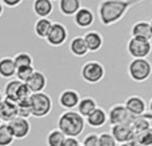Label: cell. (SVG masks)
<instances>
[{"instance_id": "obj_1", "label": "cell", "mask_w": 152, "mask_h": 146, "mask_svg": "<svg viewBox=\"0 0 152 146\" xmlns=\"http://www.w3.org/2000/svg\"><path fill=\"white\" fill-rule=\"evenodd\" d=\"M137 4L136 1H128V0H104L99 3L97 7V16L102 25L111 27L119 23L126 16L128 9L132 5Z\"/></svg>"}, {"instance_id": "obj_2", "label": "cell", "mask_w": 152, "mask_h": 146, "mask_svg": "<svg viewBox=\"0 0 152 146\" xmlns=\"http://www.w3.org/2000/svg\"><path fill=\"white\" fill-rule=\"evenodd\" d=\"M58 129L66 137L77 138L86 129V118L76 110H64L58 118Z\"/></svg>"}, {"instance_id": "obj_3", "label": "cell", "mask_w": 152, "mask_h": 146, "mask_svg": "<svg viewBox=\"0 0 152 146\" xmlns=\"http://www.w3.org/2000/svg\"><path fill=\"white\" fill-rule=\"evenodd\" d=\"M128 76L135 82H145L152 76V64L147 59H134L128 64Z\"/></svg>"}, {"instance_id": "obj_4", "label": "cell", "mask_w": 152, "mask_h": 146, "mask_svg": "<svg viewBox=\"0 0 152 146\" xmlns=\"http://www.w3.org/2000/svg\"><path fill=\"white\" fill-rule=\"evenodd\" d=\"M29 102H31L32 117L35 118H44L52 112V98L45 92L31 94Z\"/></svg>"}, {"instance_id": "obj_5", "label": "cell", "mask_w": 152, "mask_h": 146, "mask_svg": "<svg viewBox=\"0 0 152 146\" xmlns=\"http://www.w3.org/2000/svg\"><path fill=\"white\" fill-rule=\"evenodd\" d=\"M80 76L84 82L95 85V84L100 82V81L104 78L105 68L100 61H96V60L87 61V63H84L83 65H81Z\"/></svg>"}, {"instance_id": "obj_6", "label": "cell", "mask_w": 152, "mask_h": 146, "mask_svg": "<svg viewBox=\"0 0 152 146\" xmlns=\"http://www.w3.org/2000/svg\"><path fill=\"white\" fill-rule=\"evenodd\" d=\"M31 90L28 89L27 84L20 82L19 80H10L4 86V98L5 100H10V101L18 102L23 101V100H28L31 97Z\"/></svg>"}, {"instance_id": "obj_7", "label": "cell", "mask_w": 152, "mask_h": 146, "mask_svg": "<svg viewBox=\"0 0 152 146\" xmlns=\"http://www.w3.org/2000/svg\"><path fill=\"white\" fill-rule=\"evenodd\" d=\"M127 53L134 59H147L152 53L151 40L140 37H129L127 41Z\"/></svg>"}, {"instance_id": "obj_8", "label": "cell", "mask_w": 152, "mask_h": 146, "mask_svg": "<svg viewBox=\"0 0 152 146\" xmlns=\"http://www.w3.org/2000/svg\"><path fill=\"white\" fill-rule=\"evenodd\" d=\"M67 39H68V29H67V27L63 23L55 21L52 24V27H51V31L48 33L47 39H45V41L51 47L58 48L66 44Z\"/></svg>"}, {"instance_id": "obj_9", "label": "cell", "mask_w": 152, "mask_h": 146, "mask_svg": "<svg viewBox=\"0 0 152 146\" xmlns=\"http://www.w3.org/2000/svg\"><path fill=\"white\" fill-rule=\"evenodd\" d=\"M129 122H132V116L126 109L124 104H116L111 106V109L108 110V124L111 126Z\"/></svg>"}, {"instance_id": "obj_10", "label": "cell", "mask_w": 152, "mask_h": 146, "mask_svg": "<svg viewBox=\"0 0 152 146\" xmlns=\"http://www.w3.org/2000/svg\"><path fill=\"white\" fill-rule=\"evenodd\" d=\"M7 125L10 128L12 136L15 137V139H24L31 133V122H29V120H26V118L16 117L15 120L8 122Z\"/></svg>"}, {"instance_id": "obj_11", "label": "cell", "mask_w": 152, "mask_h": 146, "mask_svg": "<svg viewBox=\"0 0 152 146\" xmlns=\"http://www.w3.org/2000/svg\"><path fill=\"white\" fill-rule=\"evenodd\" d=\"M111 134L116 139V142L120 145V144H126V142H132L136 133H135L134 128H132L131 122H129V124L111 126Z\"/></svg>"}, {"instance_id": "obj_12", "label": "cell", "mask_w": 152, "mask_h": 146, "mask_svg": "<svg viewBox=\"0 0 152 146\" xmlns=\"http://www.w3.org/2000/svg\"><path fill=\"white\" fill-rule=\"evenodd\" d=\"M124 106L129 112V114L132 116V118L142 117L147 112V102H145V100L140 96H136V94L129 96L124 101Z\"/></svg>"}, {"instance_id": "obj_13", "label": "cell", "mask_w": 152, "mask_h": 146, "mask_svg": "<svg viewBox=\"0 0 152 146\" xmlns=\"http://www.w3.org/2000/svg\"><path fill=\"white\" fill-rule=\"evenodd\" d=\"M81 97L76 89H64L59 94V105L64 110H75L80 102Z\"/></svg>"}, {"instance_id": "obj_14", "label": "cell", "mask_w": 152, "mask_h": 146, "mask_svg": "<svg viewBox=\"0 0 152 146\" xmlns=\"http://www.w3.org/2000/svg\"><path fill=\"white\" fill-rule=\"evenodd\" d=\"M74 23L77 28L87 29L95 23V13L91 8L81 7L77 11V13L74 16Z\"/></svg>"}, {"instance_id": "obj_15", "label": "cell", "mask_w": 152, "mask_h": 146, "mask_svg": "<svg viewBox=\"0 0 152 146\" xmlns=\"http://www.w3.org/2000/svg\"><path fill=\"white\" fill-rule=\"evenodd\" d=\"M131 37H140V39L152 40V28L148 20H139L132 24Z\"/></svg>"}, {"instance_id": "obj_16", "label": "cell", "mask_w": 152, "mask_h": 146, "mask_svg": "<svg viewBox=\"0 0 152 146\" xmlns=\"http://www.w3.org/2000/svg\"><path fill=\"white\" fill-rule=\"evenodd\" d=\"M18 117V106L10 100H3L0 104V120L3 124H8Z\"/></svg>"}, {"instance_id": "obj_17", "label": "cell", "mask_w": 152, "mask_h": 146, "mask_svg": "<svg viewBox=\"0 0 152 146\" xmlns=\"http://www.w3.org/2000/svg\"><path fill=\"white\" fill-rule=\"evenodd\" d=\"M27 86L31 90L32 94L35 93H42L44 92V89L47 88V76L40 71H35L34 76L29 78V81L27 82Z\"/></svg>"}, {"instance_id": "obj_18", "label": "cell", "mask_w": 152, "mask_h": 146, "mask_svg": "<svg viewBox=\"0 0 152 146\" xmlns=\"http://www.w3.org/2000/svg\"><path fill=\"white\" fill-rule=\"evenodd\" d=\"M107 122H108V113L100 106H97V109L86 118V124L89 128H94V129L103 128Z\"/></svg>"}, {"instance_id": "obj_19", "label": "cell", "mask_w": 152, "mask_h": 146, "mask_svg": "<svg viewBox=\"0 0 152 146\" xmlns=\"http://www.w3.org/2000/svg\"><path fill=\"white\" fill-rule=\"evenodd\" d=\"M83 37L87 44V48H88V52H99L104 44V39H103L102 33L97 31L86 32Z\"/></svg>"}, {"instance_id": "obj_20", "label": "cell", "mask_w": 152, "mask_h": 146, "mask_svg": "<svg viewBox=\"0 0 152 146\" xmlns=\"http://www.w3.org/2000/svg\"><path fill=\"white\" fill-rule=\"evenodd\" d=\"M32 11L37 19H48L53 12V3L51 0H35L32 3Z\"/></svg>"}, {"instance_id": "obj_21", "label": "cell", "mask_w": 152, "mask_h": 146, "mask_svg": "<svg viewBox=\"0 0 152 146\" xmlns=\"http://www.w3.org/2000/svg\"><path fill=\"white\" fill-rule=\"evenodd\" d=\"M16 71H18V66L13 61V57L5 56L0 59V77L1 78L12 80V77L16 76Z\"/></svg>"}, {"instance_id": "obj_22", "label": "cell", "mask_w": 152, "mask_h": 146, "mask_svg": "<svg viewBox=\"0 0 152 146\" xmlns=\"http://www.w3.org/2000/svg\"><path fill=\"white\" fill-rule=\"evenodd\" d=\"M58 7L61 15L67 16V17H71V16H75L77 13V11L83 5H81L80 0H60L58 3Z\"/></svg>"}, {"instance_id": "obj_23", "label": "cell", "mask_w": 152, "mask_h": 146, "mask_svg": "<svg viewBox=\"0 0 152 146\" xmlns=\"http://www.w3.org/2000/svg\"><path fill=\"white\" fill-rule=\"evenodd\" d=\"M96 109H97V102L95 101V98L94 97L87 96V97H83V98L80 100L77 108H76V112H77L83 118H87Z\"/></svg>"}, {"instance_id": "obj_24", "label": "cell", "mask_w": 152, "mask_h": 146, "mask_svg": "<svg viewBox=\"0 0 152 146\" xmlns=\"http://www.w3.org/2000/svg\"><path fill=\"white\" fill-rule=\"evenodd\" d=\"M69 52L75 56V57H84L88 55V48L84 41L83 36H76L69 43Z\"/></svg>"}, {"instance_id": "obj_25", "label": "cell", "mask_w": 152, "mask_h": 146, "mask_svg": "<svg viewBox=\"0 0 152 146\" xmlns=\"http://www.w3.org/2000/svg\"><path fill=\"white\" fill-rule=\"evenodd\" d=\"M52 21L50 19H37L34 23V32L39 39H47L52 27Z\"/></svg>"}, {"instance_id": "obj_26", "label": "cell", "mask_w": 152, "mask_h": 146, "mask_svg": "<svg viewBox=\"0 0 152 146\" xmlns=\"http://www.w3.org/2000/svg\"><path fill=\"white\" fill-rule=\"evenodd\" d=\"M66 138L67 137L58 128H55L48 132L47 137H45V144L47 146H63V142Z\"/></svg>"}, {"instance_id": "obj_27", "label": "cell", "mask_w": 152, "mask_h": 146, "mask_svg": "<svg viewBox=\"0 0 152 146\" xmlns=\"http://www.w3.org/2000/svg\"><path fill=\"white\" fill-rule=\"evenodd\" d=\"M132 142L136 146H152V128L142 132V133L135 134V138Z\"/></svg>"}, {"instance_id": "obj_28", "label": "cell", "mask_w": 152, "mask_h": 146, "mask_svg": "<svg viewBox=\"0 0 152 146\" xmlns=\"http://www.w3.org/2000/svg\"><path fill=\"white\" fill-rule=\"evenodd\" d=\"M15 142V137L12 136L7 124L0 125V146H11Z\"/></svg>"}, {"instance_id": "obj_29", "label": "cell", "mask_w": 152, "mask_h": 146, "mask_svg": "<svg viewBox=\"0 0 152 146\" xmlns=\"http://www.w3.org/2000/svg\"><path fill=\"white\" fill-rule=\"evenodd\" d=\"M13 61H15L16 66H34V59L28 52H19L13 56Z\"/></svg>"}, {"instance_id": "obj_30", "label": "cell", "mask_w": 152, "mask_h": 146, "mask_svg": "<svg viewBox=\"0 0 152 146\" xmlns=\"http://www.w3.org/2000/svg\"><path fill=\"white\" fill-rule=\"evenodd\" d=\"M36 69L34 68V66H20V68H18V71H16V80H19L20 82L23 84H27L29 81V78L34 76V73Z\"/></svg>"}, {"instance_id": "obj_31", "label": "cell", "mask_w": 152, "mask_h": 146, "mask_svg": "<svg viewBox=\"0 0 152 146\" xmlns=\"http://www.w3.org/2000/svg\"><path fill=\"white\" fill-rule=\"evenodd\" d=\"M16 106H18V117L26 118V120H28L29 117H32V109H31V102H29V98L18 102Z\"/></svg>"}, {"instance_id": "obj_32", "label": "cell", "mask_w": 152, "mask_h": 146, "mask_svg": "<svg viewBox=\"0 0 152 146\" xmlns=\"http://www.w3.org/2000/svg\"><path fill=\"white\" fill-rule=\"evenodd\" d=\"M131 125H132V128H134V130H135V133H142V132H144V130H147V129H150L152 128L151 126V122L148 120H145L144 117H136V118H132V122H131Z\"/></svg>"}, {"instance_id": "obj_33", "label": "cell", "mask_w": 152, "mask_h": 146, "mask_svg": "<svg viewBox=\"0 0 152 146\" xmlns=\"http://www.w3.org/2000/svg\"><path fill=\"white\" fill-rule=\"evenodd\" d=\"M118 145L119 144L113 138L111 132H103V133L99 134V146H118Z\"/></svg>"}, {"instance_id": "obj_34", "label": "cell", "mask_w": 152, "mask_h": 146, "mask_svg": "<svg viewBox=\"0 0 152 146\" xmlns=\"http://www.w3.org/2000/svg\"><path fill=\"white\" fill-rule=\"evenodd\" d=\"M81 146H99V134L89 133L83 138Z\"/></svg>"}, {"instance_id": "obj_35", "label": "cell", "mask_w": 152, "mask_h": 146, "mask_svg": "<svg viewBox=\"0 0 152 146\" xmlns=\"http://www.w3.org/2000/svg\"><path fill=\"white\" fill-rule=\"evenodd\" d=\"M80 141L77 138H72V137H67L63 142V146H80Z\"/></svg>"}, {"instance_id": "obj_36", "label": "cell", "mask_w": 152, "mask_h": 146, "mask_svg": "<svg viewBox=\"0 0 152 146\" xmlns=\"http://www.w3.org/2000/svg\"><path fill=\"white\" fill-rule=\"evenodd\" d=\"M1 3H3V5L4 7H8V8H16V7H19V5L21 4V0H15V1H11V0H1Z\"/></svg>"}, {"instance_id": "obj_37", "label": "cell", "mask_w": 152, "mask_h": 146, "mask_svg": "<svg viewBox=\"0 0 152 146\" xmlns=\"http://www.w3.org/2000/svg\"><path fill=\"white\" fill-rule=\"evenodd\" d=\"M147 112H148V113H151V114H152V97H151L150 101H148V105H147Z\"/></svg>"}, {"instance_id": "obj_38", "label": "cell", "mask_w": 152, "mask_h": 146, "mask_svg": "<svg viewBox=\"0 0 152 146\" xmlns=\"http://www.w3.org/2000/svg\"><path fill=\"white\" fill-rule=\"evenodd\" d=\"M4 5H3V3L1 1H0V17H1V16H3V13H4Z\"/></svg>"}, {"instance_id": "obj_39", "label": "cell", "mask_w": 152, "mask_h": 146, "mask_svg": "<svg viewBox=\"0 0 152 146\" xmlns=\"http://www.w3.org/2000/svg\"><path fill=\"white\" fill-rule=\"evenodd\" d=\"M118 146H136L134 144V142H126V144H120V145H118Z\"/></svg>"}, {"instance_id": "obj_40", "label": "cell", "mask_w": 152, "mask_h": 146, "mask_svg": "<svg viewBox=\"0 0 152 146\" xmlns=\"http://www.w3.org/2000/svg\"><path fill=\"white\" fill-rule=\"evenodd\" d=\"M3 100H4V94H1V92H0V104H1Z\"/></svg>"}, {"instance_id": "obj_41", "label": "cell", "mask_w": 152, "mask_h": 146, "mask_svg": "<svg viewBox=\"0 0 152 146\" xmlns=\"http://www.w3.org/2000/svg\"><path fill=\"white\" fill-rule=\"evenodd\" d=\"M150 23H151V28H152V20H151V21H150Z\"/></svg>"}, {"instance_id": "obj_42", "label": "cell", "mask_w": 152, "mask_h": 146, "mask_svg": "<svg viewBox=\"0 0 152 146\" xmlns=\"http://www.w3.org/2000/svg\"><path fill=\"white\" fill-rule=\"evenodd\" d=\"M1 124H3V122H1V120H0V125H1Z\"/></svg>"}, {"instance_id": "obj_43", "label": "cell", "mask_w": 152, "mask_h": 146, "mask_svg": "<svg viewBox=\"0 0 152 146\" xmlns=\"http://www.w3.org/2000/svg\"><path fill=\"white\" fill-rule=\"evenodd\" d=\"M80 146H81V145H80Z\"/></svg>"}]
</instances>
